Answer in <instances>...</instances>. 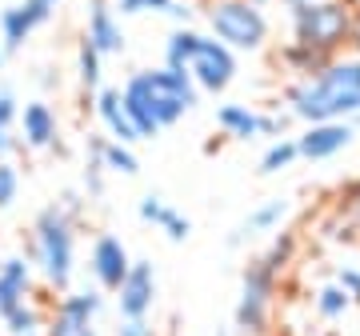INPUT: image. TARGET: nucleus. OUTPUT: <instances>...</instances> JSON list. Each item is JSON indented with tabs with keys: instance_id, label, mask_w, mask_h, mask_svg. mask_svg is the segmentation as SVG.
<instances>
[{
	"instance_id": "nucleus-1",
	"label": "nucleus",
	"mask_w": 360,
	"mask_h": 336,
	"mask_svg": "<svg viewBox=\"0 0 360 336\" xmlns=\"http://www.w3.org/2000/svg\"><path fill=\"white\" fill-rule=\"evenodd\" d=\"M120 101L129 112L132 129L141 141H156L165 129L184 120L200 101V89L193 84L188 68H136L124 84H120Z\"/></svg>"
},
{
	"instance_id": "nucleus-2",
	"label": "nucleus",
	"mask_w": 360,
	"mask_h": 336,
	"mask_svg": "<svg viewBox=\"0 0 360 336\" xmlns=\"http://www.w3.org/2000/svg\"><path fill=\"white\" fill-rule=\"evenodd\" d=\"M284 112L300 124H324V120H352L360 112V56L345 52L328 60L316 77L288 80L281 89Z\"/></svg>"
},
{
	"instance_id": "nucleus-3",
	"label": "nucleus",
	"mask_w": 360,
	"mask_h": 336,
	"mask_svg": "<svg viewBox=\"0 0 360 336\" xmlns=\"http://www.w3.org/2000/svg\"><path fill=\"white\" fill-rule=\"evenodd\" d=\"M77 217H68L65 208L44 205L28 224V240H25V257L32 260V269L44 276V285L52 292H65L72 288L77 276Z\"/></svg>"
},
{
	"instance_id": "nucleus-4",
	"label": "nucleus",
	"mask_w": 360,
	"mask_h": 336,
	"mask_svg": "<svg viewBox=\"0 0 360 336\" xmlns=\"http://www.w3.org/2000/svg\"><path fill=\"white\" fill-rule=\"evenodd\" d=\"M352 8L356 0H312V4L288 8V32L296 44L321 52V56H345L348 32H352Z\"/></svg>"
},
{
	"instance_id": "nucleus-5",
	"label": "nucleus",
	"mask_w": 360,
	"mask_h": 336,
	"mask_svg": "<svg viewBox=\"0 0 360 336\" xmlns=\"http://www.w3.org/2000/svg\"><path fill=\"white\" fill-rule=\"evenodd\" d=\"M208 37L229 44L232 52H264L272 40L269 13L252 0H205Z\"/></svg>"
},
{
	"instance_id": "nucleus-6",
	"label": "nucleus",
	"mask_w": 360,
	"mask_h": 336,
	"mask_svg": "<svg viewBox=\"0 0 360 336\" xmlns=\"http://www.w3.org/2000/svg\"><path fill=\"white\" fill-rule=\"evenodd\" d=\"M281 276L264 257H252L240 272V300L232 312V328L236 336H269L272 332V304L281 292Z\"/></svg>"
},
{
	"instance_id": "nucleus-7",
	"label": "nucleus",
	"mask_w": 360,
	"mask_h": 336,
	"mask_svg": "<svg viewBox=\"0 0 360 336\" xmlns=\"http://www.w3.org/2000/svg\"><path fill=\"white\" fill-rule=\"evenodd\" d=\"M16 136L25 144V153H56L68 156L65 141H60V117L44 96L20 104V117H16Z\"/></svg>"
},
{
	"instance_id": "nucleus-8",
	"label": "nucleus",
	"mask_w": 360,
	"mask_h": 336,
	"mask_svg": "<svg viewBox=\"0 0 360 336\" xmlns=\"http://www.w3.org/2000/svg\"><path fill=\"white\" fill-rule=\"evenodd\" d=\"M236 52L229 49V44H220L217 37L200 40V49H196V56L188 60V77H193V84L200 92H212V96H220V92H229V84L236 80Z\"/></svg>"
},
{
	"instance_id": "nucleus-9",
	"label": "nucleus",
	"mask_w": 360,
	"mask_h": 336,
	"mask_svg": "<svg viewBox=\"0 0 360 336\" xmlns=\"http://www.w3.org/2000/svg\"><path fill=\"white\" fill-rule=\"evenodd\" d=\"M112 297H116L120 321H148L153 309H156V269H153V260H132L129 276L120 280V288H116Z\"/></svg>"
},
{
	"instance_id": "nucleus-10",
	"label": "nucleus",
	"mask_w": 360,
	"mask_h": 336,
	"mask_svg": "<svg viewBox=\"0 0 360 336\" xmlns=\"http://www.w3.org/2000/svg\"><path fill=\"white\" fill-rule=\"evenodd\" d=\"M132 269V257L129 248H124V240L112 233H96L89 245V272L92 280H96V288L101 292H116L120 288V280L129 276Z\"/></svg>"
},
{
	"instance_id": "nucleus-11",
	"label": "nucleus",
	"mask_w": 360,
	"mask_h": 336,
	"mask_svg": "<svg viewBox=\"0 0 360 336\" xmlns=\"http://www.w3.org/2000/svg\"><path fill=\"white\" fill-rule=\"evenodd\" d=\"M300 160H333L336 153H345L348 144L356 141V129L348 120H324V124H304V129L292 136Z\"/></svg>"
},
{
	"instance_id": "nucleus-12",
	"label": "nucleus",
	"mask_w": 360,
	"mask_h": 336,
	"mask_svg": "<svg viewBox=\"0 0 360 336\" xmlns=\"http://www.w3.org/2000/svg\"><path fill=\"white\" fill-rule=\"evenodd\" d=\"M101 56H120L124 52V28H120V13L112 8V0H89V13H84V32Z\"/></svg>"
},
{
	"instance_id": "nucleus-13",
	"label": "nucleus",
	"mask_w": 360,
	"mask_h": 336,
	"mask_svg": "<svg viewBox=\"0 0 360 336\" xmlns=\"http://www.w3.org/2000/svg\"><path fill=\"white\" fill-rule=\"evenodd\" d=\"M324 236L328 240H360V176H348L336 188L333 205H328V220H324Z\"/></svg>"
},
{
	"instance_id": "nucleus-14",
	"label": "nucleus",
	"mask_w": 360,
	"mask_h": 336,
	"mask_svg": "<svg viewBox=\"0 0 360 336\" xmlns=\"http://www.w3.org/2000/svg\"><path fill=\"white\" fill-rule=\"evenodd\" d=\"M37 297V269H32V260L25 252H16V257H4L0 260V321L16 309V304H25V300Z\"/></svg>"
},
{
	"instance_id": "nucleus-15",
	"label": "nucleus",
	"mask_w": 360,
	"mask_h": 336,
	"mask_svg": "<svg viewBox=\"0 0 360 336\" xmlns=\"http://www.w3.org/2000/svg\"><path fill=\"white\" fill-rule=\"evenodd\" d=\"M92 112H96V120L104 124V132L112 136V141L120 144H136L141 136H136V129H132L129 112H124V101H120V89H108V84H101V89L92 92Z\"/></svg>"
},
{
	"instance_id": "nucleus-16",
	"label": "nucleus",
	"mask_w": 360,
	"mask_h": 336,
	"mask_svg": "<svg viewBox=\"0 0 360 336\" xmlns=\"http://www.w3.org/2000/svg\"><path fill=\"white\" fill-rule=\"evenodd\" d=\"M288 217V200L284 196H272V200H264V205H257L252 212H248L245 220H240V228L229 236V248H240L248 240V236H260V233H276L281 228V220Z\"/></svg>"
},
{
	"instance_id": "nucleus-17",
	"label": "nucleus",
	"mask_w": 360,
	"mask_h": 336,
	"mask_svg": "<svg viewBox=\"0 0 360 336\" xmlns=\"http://www.w3.org/2000/svg\"><path fill=\"white\" fill-rule=\"evenodd\" d=\"M52 312H60V316H72V321H92L104 312V292L96 285L92 288H65V292H56V300L49 304Z\"/></svg>"
},
{
	"instance_id": "nucleus-18",
	"label": "nucleus",
	"mask_w": 360,
	"mask_h": 336,
	"mask_svg": "<svg viewBox=\"0 0 360 336\" xmlns=\"http://www.w3.org/2000/svg\"><path fill=\"white\" fill-rule=\"evenodd\" d=\"M89 156H96L104 172H116V176H136L141 172V160L132 153V144H120L112 136H89Z\"/></svg>"
},
{
	"instance_id": "nucleus-19",
	"label": "nucleus",
	"mask_w": 360,
	"mask_h": 336,
	"mask_svg": "<svg viewBox=\"0 0 360 336\" xmlns=\"http://www.w3.org/2000/svg\"><path fill=\"white\" fill-rule=\"evenodd\" d=\"M328 60L336 56H321V52L304 49V44H296V40H284L281 49H276V65L288 72V80H300V77H316L328 68Z\"/></svg>"
},
{
	"instance_id": "nucleus-20",
	"label": "nucleus",
	"mask_w": 360,
	"mask_h": 336,
	"mask_svg": "<svg viewBox=\"0 0 360 336\" xmlns=\"http://www.w3.org/2000/svg\"><path fill=\"white\" fill-rule=\"evenodd\" d=\"M217 129L229 141H257L260 136V112L248 104H220L217 108Z\"/></svg>"
},
{
	"instance_id": "nucleus-21",
	"label": "nucleus",
	"mask_w": 360,
	"mask_h": 336,
	"mask_svg": "<svg viewBox=\"0 0 360 336\" xmlns=\"http://www.w3.org/2000/svg\"><path fill=\"white\" fill-rule=\"evenodd\" d=\"M16 117H20V101L8 84H0V160H16L25 153V144L16 136Z\"/></svg>"
},
{
	"instance_id": "nucleus-22",
	"label": "nucleus",
	"mask_w": 360,
	"mask_h": 336,
	"mask_svg": "<svg viewBox=\"0 0 360 336\" xmlns=\"http://www.w3.org/2000/svg\"><path fill=\"white\" fill-rule=\"evenodd\" d=\"M44 321H49V304L40 300V292L25 304H16L8 316H4V332L8 336H32V332H44Z\"/></svg>"
},
{
	"instance_id": "nucleus-23",
	"label": "nucleus",
	"mask_w": 360,
	"mask_h": 336,
	"mask_svg": "<svg viewBox=\"0 0 360 336\" xmlns=\"http://www.w3.org/2000/svg\"><path fill=\"white\" fill-rule=\"evenodd\" d=\"M32 32H37V25L28 20V13L20 4H8V8L0 13V44L8 49V56H16V52L25 49Z\"/></svg>"
},
{
	"instance_id": "nucleus-24",
	"label": "nucleus",
	"mask_w": 360,
	"mask_h": 336,
	"mask_svg": "<svg viewBox=\"0 0 360 336\" xmlns=\"http://www.w3.org/2000/svg\"><path fill=\"white\" fill-rule=\"evenodd\" d=\"M200 40H205V32L193 25H176L172 32H168L165 40V65L172 68H188V60L196 56V49H200Z\"/></svg>"
},
{
	"instance_id": "nucleus-25",
	"label": "nucleus",
	"mask_w": 360,
	"mask_h": 336,
	"mask_svg": "<svg viewBox=\"0 0 360 336\" xmlns=\"http://www.w3.org/2000/svg\"><path fill=\"white\" fill-rule=\"evenodd\" d=\"M77 80H80V92L84 96H92L104 84V56L84 37L77 40Z\"/></svg>"
},
{
	"instance_id": "nucleus-26",
	"label": "nucleus",
	"mask_w": 360,
	"mask_h": 336,
	"mask_svg": "<svg viewBox=\"0 0 360 336\" xmlns=\"http://www.w3.org/2000/svg\"><path fill=\"white\" fill-rule=\"evenodd\" d=\"M312 309H316L321 321H345V312L352 309V297L336 280H328V285H321L312 292Z\"/></svg>"
},
{
	"instance_id": "nucleus-27",
	"label": "nucleus",
	"mask_w": 360,
	"mask_h": 336,
	"mask_svg": "<svg viewBox=\"0 0 360 336\" xmlns=\"http://www.w3.org/2000/svg\"><path fill=\"white\" fill-rule=\"evenodd\" d=\"M292 160H300V153H296V141H292V136H281V141H272L269 148H264L257 172H260V176H276V172H284Z\"/></svg>"
},
{
	"instance_id": "nucleus-28",
	"label": "nucleus",
	"mask_w": 360,
	"mask_h": 336,
	"mask_svg": "<svg viewBox=\"0 0 360 336\" xmlns=\"http://www.w3.org/2000/svg\"><path fill=\"white\" fill-rule=\"evenodd\" d=\"M296 252H300V233H292V228H284V233H276L272 236V245H269V252H260V257L269 260L276 272H284L288 264L296 260Z\"/></svg>"
},
{
	"instance_id": "nucleus-29",
	"label": "nucleus",
	"mask_w": 360,
	"mask_h": 336,
	"mask_svg": "<svg viewBox=\"0 0 360 336\" xmlns=\"http://www.w3.org/2000/svg\"><path fill=\"white\" fill-rule=\"evenodd\" d=\"M108 172H104V164L96 160V156H89L84 160V168H80V193H84V200H104V193H108Z\"/></svg>"
},
{
	"instance_id": "nucleus-30",
	"label": "nucleus",
	"mask_w": 360,
	"mask_h": 336,
	"mask_svg": "<svg viewBox=\"0 0 360 336\" xmlns=\"http://www.w3.org/2000/svg\"><path fill=\"white\" fill-rule=\"evenodd\" d=\"M44 336H101L92 321H72V316H60V312L49 309V321H44Z\"/></svg>"
},
{
	"instance_id": "nucleus-31",
	"label": "nucleus",
	"mask_w": 360,
	"mask_h": 336,
	"mask_svg": "<svg viewBox=\"0 0 360 336\" xmlns=\"http://www.w3.org/2000/svg\"><path fill=\"white\" fill-rule=\"evenodd\" d=\"M20 164L16 160H0V212H8L20 196Z\"/></svg>"
},
{
	"instance_id": "nucleus-32",
	"label": "nucleus",
	"mask_w": 360,
	"mask_h": 336,
	"mask_svg": "<svg viewBox=\"0 0 360 336\" xmlns=\"http://www.w3.org/2000/svg\"><path fill=\"white\" fill-rule=\"evenodd\" d=\"M160 233H165L172 245H184V240L193 236V220L184 217V212H176V208H168V217L160 220Z\"/></svg>"
},
{
	"instance_id": "nucleus-33",
	"label": "nucleus",
	"mask_w": 360,
	"mask_h": 336,
	"mask_svg": "<svg viewBox=\"0 0 360 336\" xmlns=\"http://www.w3.org/2000/svg\"><path fill=\"white\" fill-rule=\"evenodd\" d=\"M168 208H172V205H168L160 193H148V196L141 200V220H144V224H156V228H160V220L168 217Z\"/></svg>"
},
{
	"instance_id": "nucleus-34",
	"label": "nucleus",
	"mask_w": 360,
	"mask_h": 336,
	"mask_svg": "<svg viewBox=\"0 0 360 336\" xmlns=\"http://www.w3.org/2000/svg\"><path fill=\"white\" fill-rule=\"evenodd\" d=\"M56 4H60V0H20V8L28 13V20L37 28H44L52 16H56Z\"/></svg>"
},
{
	"instance_id": "nucleus-35",
	"label": "nucleus",
	"mask_w": 360,
	"mask_h": 336,
	"mask_svg": "<svg viewBox=\"0 0 360 336\" xmlns=\"http://www.w3.org/2000/svg\"><path fill=\"white\" fill-rule=\"evenodd\" d=\"M292 117L288 112H260V136H272V141H281L284 132H288Z\"/></svg>"
},
{
	"instance_id": "nucleus-36",
	"label": "nucleus",
	"mask_w": 360,
	"mask_h": 336,
	"mask_svg": "<svg viewBox=\"0 0 360 336\" xmlns=\"http://www.w3.org/2000/svg\"><path fill=\"white\" fill-rule=\"evenodd\" d=\"M336 285L352 297V304H360V269H356V264H345V269L336 272Z\"/></svg>"
},
{
	"instance_id": "nucleus-37",
	"label": "nucleus",
	"mask_w": 360,
	"mask_h": 336,
	"mask_svg": "<svg viewBox=\"0 0 360 336\" xmlns=\"http://www.w3.org/2000/svg\"><path fill=\"white\" fill-rule=\"evenodd\" d=\"M37 84H40L44 92H56V89H60V72H56L52 65H40V68H37Z\"/></svg>"
},
{
	"instance_id": "nucleus-38",
	"label": "nucleus",
	"mask_w": 360,
	"mask_h": 336,
	"mask_svg": "<svg viewBox=\"0 0 360 336\" xmlns=\"http://www.w3.org/2000/svg\"><path fill=\"white\" fill-rule=\"evenodd\" d=\"M112 8L120 16H141V13H148V0H116Z\"/></svg>"
},
{
	"instance_id": "nucleus-39",
	"label": "nucleus",
	"mask_w": 360,
	"mask_h": 336,
	"mask_svg": "<svg viewBox=\"0 0 360 336\" xmlns=\"http://www.w3.org/2000/svg\"><path fill=\"white\" fill-rule=\"evenodd\" d=\"M348 52H352V56H360V0H356V8H352V32H348Z\"/></svg>"
},
{
	"instance_id": "nucleus-40",
	"label": "nucleus",
	"mask_w": 360,
	"mask_h": 336,
	"mask_svg": "<svg viewBox=\"0 0 360 336\" xmlns=\"http://www.w3.org/2000/svg\"><path fill=\"white\" fill-rule=\"evenodd\" d=\"M168 16H176V25H188V20H193V8H188V4H180V0H176V4H172V13H168Z\"/></svg>"
},
{
	"instance_id": "nucleus-41",
	"label": "nucleus",
	"mask_w": 360,
	"mask_h": 336,
	"mask_svg": "<svg viewBox=\"0 0 360 336\" xmlns=\"http://www.w3.org/2000/svg\"><path fill=\"white\" fill-rule=\"evenodd\" d=\"M272 4H284V8H300V4H312V0H272Z\"/></svg>"
},
{
	"instance_id": "nucleus-42",
	"label": "nucleus",
	"mask_w": 360,
	"mask_h": 336,
	"mask_svg": "<svg viewBox=\"0 0 360 336\" xmlns=\"http://www.w3.org/2000/svg\"><path fill=\"white\" fill-rule=\"evenodd\" d=\"M8 60H13V56H8V49H4V44H0V68L8 65Z\"/></svg>"
},
{
	"instance_id": "nucleus-43",
	"label": "nucleus",
	"mask_w": 360,
	"mask_h": 336,
	"mask_svg": "<svg viewBox=\"0 0 360 336\" xmlns=\"http://www.w3.org/2000/svg\"><path fill=\"white\" fill-rule=\"evenodd\" d=\"M348 124H352V129H356V132H360V112H356V117H352V120H348Z\"/></svg>"
},
{
	"instance_id": "nucleus-44",
	"label": "nucleus",
	"mask_w": 360,
	"mask_h": 336,
	"mask_svg": "<svg viewBox=\"0 0 360 336\" xmlns=\"http://www.w3.org/2000/svg\"><path fill=\"white\" fill-rule=\"evenodd\" d=\"M252 4H260V8H269V4H272V0H252Z\"/></svg>"
},
{
	"instance_id": "nucleus-45",
	"label": "nucleus",
	"mask_w": 360,
	"mask_h": 336,
	"mask_svg": "<svg viewBox=\"0 0 360 336\" xmlns=\"http://www.w3.org/2000/svg\"><path fill=\"white\" fill-rule=\"evenodd\" d=\"M217 336H232V332H229V328H217Z\"/></svg>"
},
{
	"instance_id": "nucleus-46",
	"label": "nucleus",
	"mask_w": 360,
	"mask_h": 336,
	"mask_svg": "<svg viewBox=\"0 0 360 336\" xmlns=\"http://www.w3.org/2000/svg\"><path fill=\"white\" fill-rule=\"evenodd\" d=\"M32 336H44V332H32Z\"/></svg>"
},
{
	"instance_id": "nucleus-47",
	"label": "nucleus",
	"mask_w": 360,
	"mask_h": 336,
	"mask_svg": "<svg viewBox=\"0 0 360 336\" xmlns=\"http://www.w3.org/2000/svg\"><path fill=\"white\" fill-rule=\"evenodd\" d=\"M0 260H4V257H0Z\"/></svg>"
}]
</instances>
